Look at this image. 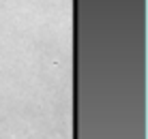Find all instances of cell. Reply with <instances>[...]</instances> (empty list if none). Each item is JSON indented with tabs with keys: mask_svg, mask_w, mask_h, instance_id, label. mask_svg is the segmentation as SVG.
Wrapping results in <instances>:
<instances>
[]
</instances>
